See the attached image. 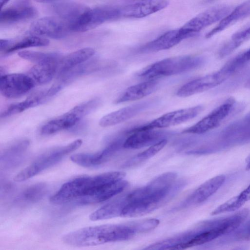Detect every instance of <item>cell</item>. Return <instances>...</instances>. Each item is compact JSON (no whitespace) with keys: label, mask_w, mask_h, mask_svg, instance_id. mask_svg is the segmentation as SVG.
Returning <instances> with one entry per match:
<instances>
[{"label":"cell","mask_w":250,"mask_h":250,"mask_svg":"<svg viewBox=\"0 0 250 250\" xmlns=\"http://www.w3.org/2000/svg\"><path fill=\"white\" fill-rule=\"evenodd\" d=\"M125 174L112 171L94 176H83L64 183L50 198L55 205H86L104 202L123 191L128 182Z\"/></svg>","instance_id":"6da1fadb"},{"label":"cell","mask_w":250,"mask_h":250,"mask_svg":"<svg viewBox=\"0 0 250 250\" xmlns=\"http://www.w3.org/2000/svg\"><path fill=\"white\" fill-rule=\"evenodd\" d=\"M141 233L138 221L121 224H106L82 228L64 235L62 241L75 247L96 246L125 241Z\"/></svg>","instance_id":"7a4b0ae2"},{"label":"cell","mask_w":250,"mask_h":250,"mask_svg":"<svg viewBox=\"0 0 250 250\" xmlns=\"http://www.w3.org/2000/svg\"><path fill=\"white\" fill-rule=\"evenodd\" d=\"M248 209L218 220L207 222L194 229L183 234L186 242L179 246L176 250H183L199 246L228 233L236 229L247 218Z\"/></svg>","instance_id":"3957f363"},{"label":"cell","mask_w":250,"mask_h":250,"mask_svg":"<svg viewBox=\"0 0 250 250\" xmlns=\"http://www.w3.org/2000/svg\"><path fill=\"white\" fill-rule=\"evenodd\" d=\"M203 57L195 55L173 57L157 61L143 68L137 73L139 78L157 80L197 69L204 63Z\"/></svg>","instance_id":"277c9868"},{"label":"cell","mask_w":250,"mask_h":250,"mask_svg":"<svg viewBox=\"0 0 250 250\" xmlns=\"http://www.w3.org/2000/svg\"><path fill=\"white\" fill-rule=\"evenodd\" d=\"M82 143L81 139H77L67 145L46 151L16 174L14 180L18 182H23L39 174L57 164L69 154L79 148Z\"/></svg>","instance_id":"5b68a950"},{"label":"cell","mask_w":250,"mask_h":250,"mask_svg":"<svg viewBox=\"0 0 250 250\" xmlns=\"http://www.w3.org/2000/svg\"><path fill=\"white\" fill-rule=\"evenodd\" d=\"M99 104V100L94 99L76 105L68 112L46 123L41 128V133L50 135L74 126L86 115L96 108Z\"/></svg>","instance_id":"8992f818"},{"label":"cell","mask_w":250,"mask_h":250,"mask_svg":"<svg viewBox=\"0 0 250 250\" xmlns=\"http://www.w3.org/2000/svg\"><path fill=\"white\" fill-rule=\"evenodd\" d=\"M121 17L120 9L110 6L89 8L72 25V32H84Z\"/></svg>","instance_id":"52a82bcc"},{"label":"cell","mask_w":250,"mask_h":250,"mask_svg":"<svg viewBox=\"0 0 250 250\" xmlns=\"http://www.w3.org/2000/svg\"><path fill=\"white\" fill-rule=\"evenodd\" d=\"M232 10L227 4L214 6L199 13L180 28L188 38L193 37L204 28L220 21Z\"/></svg>","instance_id":"ba28073f"},{"label":"cell","mask_w":250,"mask_h":250,"mask_svg":"<svg viewBox=\"0 0 250 250\" xmlns=\"http://www.w3.org/2000/svg\"><path fill=\"white\" fill-rule=\"evenodd\" d=\"M31 35L41 37L60 39L66 37L71 32V25L57 17H46L35 21L31 24Z\"/></svg>","instance_id":"9c48e42d"},{"label":"cell","mask_w":250,"mask_h":250,"mask_svg":"<svg viewBox=\"0 0 250 250\" xmlns=\"http://www.w3.org/2000/svg\"><path fill=\"white\" fill-rule=\"evenodd\" d=\"M231 74L223 67L220 70L191 80L176 92L180 97H187L214 88L223 83Z\"/></svg>","instance_id":"30bf717a"},{"label":"cell","mask_w":250,"mask_h":250,"mask_svg":"<svg viewBox=\"0 0 250 250\" xmlns=\"http://www.w3.org/2000/svg\"><path fill=\"white\" fill-rule=\"evenodd\" d=\"M234 104V99L227 100L195 124L184 130L182 133L200 134L215 128L229 115Z\"/></svg>","instance_id":"8fae6325"},{"label":"cell","mask_w":250,"mask_h":250,"mask_svg":"<svg viewBox=\"0 0 250 250\" xmlns=\"http://www.w3.org/2000/svg\"><path fill=\"white\" fill-rule=\"evenodd\" d=\"M203 109V107L202 105H198L171 111L136 128L160 129L178 125L194 118L202 112Z\"/></svg>","instance_id":"7c38bea8"},{"label":"cell","mask_w":250,"mask_h":250,"mask_svg":"<svg viewBox=\"0 0 250 250\" xmlns=\"http://www.w3.org/2000/svg\"><path fill=\"white\" fill-rule=\"evenodd\" d=\"M35 84L28 75L21 73L5 74L0 76V92L5 97L18 98L30 91Z\"/></svg>","instance_id":"4fadbf2b"},{"label":"cell","mask_w":250,"mask_h":250,"mask_svg":"<svg viewBox=\"0 0 250 250\" xmlns=\"http://www.w3.org/2000/svg\"><path fill=\"white\" fill-rule=\"evenodd\" d=\"M139 129L136 128L129 131L130 135L125 140L123 147L126 149H139L150 146L165 139L171 132L165 130Z\"/></svg>","instance_id":"5bb4252c"},{"label":"cell","mask_w":250,"mask_h":250,"mask_svg":"<svg viewBox=\"0 0 250 250\" xmlns=\"http://www.w3.org/2000/svg\"><path fill=\"white\" fill-rule=\"evenodd\" d=\"M121 140L117 139L101 151L94 153H77L72 155L70 159L73 163L83 167H97L109 161L121 148Z\"/></svg>","instance_id":"9a60e30c"},{"label":"cell","mask_w":250,"mask_h":250,"mask_svg":"<svg viewBox=\"0 0 250 250\" xmlns=\"http://www.w3.org/2000/svg\"><path fill=\"white\" fill-rule=\"evenodd\" d=\"M154 103V100H147L122 108L103 116L99 121V125L107 127L123 123L149 108Z\"/></svg>","instance_id":"2e32d148"},{"label":"cell","mask_w":250,"mask_h":250,"mask_svg":"<svg viewBox=\"0 0 250 250\" xmlns=\"http://www.w3.org/2000/svg\"><path fill=\"white\" fill-rule=\"evenodd\" d=\"M226 180L224 175L216 176L201 185L180 206L181 208L200 204L212 196L223 185Z\"/></svg>","instance_id":"e0dca14e"},{"label":"cell","mask_w":250,"mask_h":250,"mask_svg":"<svg viewBox=\"0 0 250 250\" xmlns=\"http://www.w3.org/2000/svg\"><path fill=\"white\" fill-rule=\"evenodd\" d=\"M168 3V0H143L120 8L121 17L143 18L164 9Z\"/></svg>","instance_id":"ac0fdd59"},{"label":"cell","mask_w":250,"mask_h":250,"mask_svg":"<svg viewBox=\"0 0 250 250\" xmlns=\"http://www.w3.org/2000/svg\"><path fill=\"white\" fill-rule=\"evenodd\" d=\"M187 38L180 28L170 30L146 43L140 48V51L148 53L168 49Z\"/></svg>","instance_id":"d6986e66"},{"label":"cell","mask_w":250,"mask_h":250,"mask_svg":"<svg viewBox=\"0 0 250 250\" xmlns=\"http://www.w3.org/2000/svg\"><path fill=\"white\" fill-rule=\"evenodd\" d=\"M49 43V40L45 38L32 35L15 39H1L0 52L8 54L27 48L47 46Z\"/></svg>","instance_id":"ffe728a7"},{"label":"cell","mask_w":250,"mask_h":250,"mask_svg":"<svg viewBox=\"0 0 250 250\" xmlns=\"http://www.w3.org/2000/svg\"><path fill=\"white\" fill-rule=\"evenodd\" d=\"M159 83L156 80H149L126 88L114 101L118 104L141 99L155 91Z\"/></svg>","instance_id":"44dd1931"},{"label":"cell","mask_w":250,"mask_h":250,"mask_svg":"<svg viewBox=\"0 0 250 250\" xmlns=\"http://www.w3.org/2000/svg\"><path fill=\"white\" fill-rule=\"evenodd\" d=\"M29 146L27 140H21L8 145L0 153V163L4 168H11L23 159Z\"/></svg>","instance_id":"7402d4cb"},{"label":"cell","mask_w":250,"mask_h":250,"mask_svg":"<svg viewBox=\"0 0 250 250\" xmlns=\"http://www.w3.org/2000/svg\"><path fill=\"white\" fill-rule=\"evenodd\" d=\"M250 15V0L239 4L226 16L219 23L206 35L210 38L214 35Z\"/></svg>","instance_id":"603a6c76"},{"label":"cell","mask_w":250,"mask_h":250,"mask_svg":"<svg viewBox=\"0 0 250 250\" xmlns=\"http://www.w3.org/2000/svg\"><path fill=\"white\" fill-rule=\"evenodd\" d=\"M89 8L83 4L72 1L61 2L52 6L53 12L56 17L70 23L71 27Z\"/></svg>","instance_id":"cb8c5ba5"},{"label":"cell","mask_w":250,"mask_h":250,"mask_svg":"<svg viewBox=\"0 0 250 250\" xmlns=\"http://www.w3.org/2000/svg\"><path fill=\"white\" fill-rule=\"evenodd\" d=\"M37 15L36 8L31 6L12 7L1 11L0 23L5 25L22 22L33 19Z\"/></svg>","instance_id":"d4e9b609"},{"label":"cell","mask_w":250,"mask_h":250,"mask_svg":"<svg viewBox=\"0 0 250 250\" xmlns=\"http://www.w3.org/2000/svg\"><path fill=\"white\" fill-rule=\"evenodd\" d=\"M94 54V49L85 47L72 52L65 56H63L59 64L58 76L85 62L90 59Z\"/></svg>","instance_id":"484cf974"},{"label":"cell","mask_w":250,"mask_h":250,"mask_svg":"<svg viewBox=\"0 0 250 250\" xmlns=\"http://www.w3.org/2000/svg\"><path fill=\"white\" fill-rule=\"evenodd\" d=\"M127 204L125 195L119 197L91 213L89 219L95 221L121 216Z\"/></svg>","instance_id":"4316f807"},{"label":"cell","mask_w":250,"mask_h":250,"mask_svg":"<svg viewBox=\"0 0 250 250\" xmlns=\"http://www.w3.org/2000/svg\"><path fill=\"white\" fill-rule=\"evenodd\" d=\"M48 100L46 91L35 93L23 101L10 105L1 113L0 117L5 118L18 114L30 108L44 103Z\"/></svg>","instance_id":"83f0119b"},{"label":"cell","mask_w":250,"mask_h":250,"mask_svg":"<svg viewBox=\"0 0 250 250\" xmlns=\"http://www.w3.org/2000/svg\"><path fill=\"white\" fill-rule=\"evenodd\" d=\"M59 62L36 64L28 72L35 83L43 84L49 83L58 72Z\"/></svg>","instance_id":"f1b7e54d"},{"label":"cell","mask_w":250,"mask_h":250,"mask_svg":"<svg viewBox=\"0 0 250 250\" xmlns=\"http://www.w3.org/2000/svg\"><path fill=\"white\" fill-rule=\"evenodd\" d=\"M47 192V185L43 183L33 184L23 189L15 199L19 205H27L42 199Z\"/></svg>","instance_id":"f546056e"},{"label":"cell","mask_w":250,"mask_h":250,"mask_svg":"<svg viewBox=\"0 0 250 250\" xmlns=\"http://www.w3.org/2000/svg\"><path fill=\"white\" fill-rule=\"evenodd\" d=\"M18 55L21 58L33 62L35 64L60 62L63 57L58 53H44L30 50L20 51Z\"/></svg>","instance_id":"4dcf8cb0"},{"label":"cell","mask_w":250,"mask_h":250,"mask_svg":"<svg viewBox=\"0 0 250 250\" xmlns=\"http://www.w3.org/2000/svg\"><path fill=\"white\" fill-rule=\"evenodd\" d=\"M249 40H250V24L232 35L231 39L220 50L219 56L224 57L228 55Z\"/></svg>","instance_id":"1f68e13d"},{"label":"cell","mask_w":250,"mask_h":250,"mask_svg":"<svg viewBox=\"0 0 250 250\" xmlns=\"http://www.w3.org/2000/svg\"><path fill=\"white\" fill-rule=\"evenodd\" d=\"M167 143V140L165 139L150 146L147 149L128 160L124 164L123 167H133L149 159L162 149Z\"/></svg>","instance_id":"d6a6232c"},{"label":"cell","mask_w":250,"mask_h":250,"mask_svg":"<svg viewBox=\"0 0 250 250\" xmlns=\"http://www.w3.org/2000/svg\"><path fill=\"white\" fill-rule=\"evenodd\" d=\"M244 204L239 200L238 195L233 197L213 210L212 215H217L237 210Z\"/></svg>","instance_id":"836d02e7"},{"label":"cell","mask_w":250,"mask_h":250,"mask_svg":"<svg viewBox=\"0 0 250 250\" xmlns=\"http://www.w3.org/2000/svg\"><path fill=\"white\" fill-rule=\"evenodd\" d=\"M250 61V48L228 62V66L234 71Z\"/></svg>","instance_id":"e575fe53"},{"label":"cell","mask_w":250,"mask_h":250,"mask_svg":"<svg viewBox=\"0 0 250 250\" xmlns=\"http://www.w3.org/2000/svg\"><path fill=\"white\" fill-rule=\"evenodd\" d=\"M238 197L240 200L244 204L246 202L250 200V185L242 191Z\"/></svg>","instance_id":"d590c367"},{"label":"cell","mask_w":250,"mask_h":250,"mask_svg":"<svg viewBox=\"0 0 250 250\" xmlns=\"http://www.w3.org/2000/svg\"><path fill=\"white\" fill-rule=\"evenodd\" d=\"M39 2L45 3V2H50L56 1L57 0H35Z\"/></svg>","instance_id":"8d00e7d4"},{"label":"cell","mask_w":250,"mask_h":250,"mask_svg":"<svg viewBox=\"0 0 250 250\" xmlns=\"http://www.w3.org/2000/svg\"><path fill=\"white\" fill-rule=\"evenodd\" d=\"M0 0V6L2 8L10 0Z\"/></svg>","instance_id":"74e56055"},{"label":"cell","mask_w":250,"mask_h":250,"mask_svg":"<svg viewBox=\"0 0 250 250\" xmlns=\"http://www.w3.org/2000/svg\"><path fill=\"white\" fill-rule=\"evenodd\" d=\"M247 169H250V155L247 159Z\"/></svg>","instance_id":"f35d334b"},{"label":"cell","mask_w":250,"mask_h":250,"mask_svg":"<svg viewBox=\"0 0 250 250\" xmlns=\"http://www.w3.org/2000/svg\"><path fill=\"white\" fill-rule=\"evenodd\" d=\"M139 0V1H141V0Z\"/></svg>","instance_id":"ab89813d"}]
</instances>
